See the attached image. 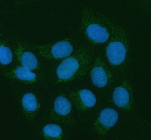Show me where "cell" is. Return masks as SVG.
<instances>
[{
    "label": "cell",
    "mask_w": 151,
    "mask_h": 140,
    "mask_svg": "<svg viewBox=\"0 0 151 140\" xmlns=\"http://www.w3.org/2000/svg\"><path fill=\"white\" fill-rule=\"evenodd\" d=\"M126 48L124 45L119 41L112 42L106 50L107 57L113 65L121 64L124 60L126 56Z\"/></svg>",
    "instance_id": "cell-6"
},
{
    "label": "cell",
    "mask_w": 151,
    "mask_h": 140,
    "mask_svg": "<svg viewBox=\"0 0 151 140\" xmlns=\"http://www.w3.org/2000/svg\"><path fill=\"white\" fill-rule=\"evenodd\" d=\"M72 105L67 98L63 96L58 97L54 103L52 111V117L59 121L66 122L71 116Z\"/></svg>",
    "instance_id": "cell-4"
},
{
    "label": "cell",
    "mask_w": 151,
    "mask_h": 140,
    "mask_svg": "<svg viewBox=\"0 0 151 140\" xmlns=\"http://www.w3.org/2000/svg\"><path fill=\"white\" fill-rule=\"evenodd\" d=\"M74 105L78 110L86 111L95 106L96 102L93 92L87 89H83L76 93L72 97Z\"/></svg>",
    "instance_id": "cell-5"
},
{
    "label": "cell",
    "mask_w": 151,
    "mask_h": 140,
    "mask_svg": "<svg viewBox=\"0 0 151 140\" xmlns=\"http://www.w3.org/2000/svg\"><path fill=\"white\" fill-rule=\"evenodd\" d=\"M118 115L117 112L112 109H105L101 111L95 124L97 132L103 133L114 126L117 122Z\"/></svg>",
    "instance_id": "cell-3"
},
{
    "label": "cell",
    "mask_w": 151,
    "mask_h": 140,
    "mask_svg": "<svg viewBox=\"0 0 151 140\" xmlns=\"http://www.w3.org/2000/svg\"><path fill=\"white\" fill-rule=\"evenodd\" d=\"M33 47L40 55L49 59L67 57L71 55L73 50L72 45L66 41L52 45L33 46Z\"/></svg>",
    "instance_id": "cell-2"
},
{
    "label": "cell",
    "mask_w": 151,
    "mask_h": 140,
    "mask_svg": "<svg viewBox=\"0 0 151 140\" xmlns=\"http://www.w3.org/2000/svg\"><path fill=\"white\" fill-rule=\"evenodd\" d=\"M15 53L18 60L23 67L31 71L37 69L39 65L38 60L32 52L25 50V47L23 45H17Z\"/></svg>",
    "instance_id": "cell-7"
},
{
    "label": "cell",
    "mask_w": 151,
    "mask_h": 140,
    "mask_svg": "<svg viewBox=\"0 0 151 140\" xmlns=\"http://www.w3.org/2000/svg\"><path fill=\"white\" fill-rule=\"evenodd\" d=\"M7 77L16 81L32 84L38 81V77L35 73L23 67H17L5 73Z\"/></svg>",
    "instance_id": "cell-10"
},
{
    "label": "cell",
    "mask_w": 151,
    "mask_h": 140,
    "mask_svg": "<svg viewBox=\"0 0 151 140\" xmlns=\"http://www.w3.org/2000/svg\"><path fill=\"white\" fill-rule=\"evenodd\" d=\"M113 99L117 106L124 108L129 104L130 97L127 90L123 87H119L114 92Z\"/></svg>",
    "instance_id": "cell-12"
},
{
    "label": "cell",
    "mask_w": 151,
    "mask_h": 140,
    "mask_svg": "<svg viewBox=\"0 0 151 140\" xmlns=\"http://www.w3.org/2000/svg\"><path fill=\"white\" fill-rule=\"evenodd\" d=\"M13 57V53L11 49L6 46L1 44L0 47L1 63L3 65H8L12 62Z\"/></svg>",
    "instance_id": "cell-14"
},
{
    "label": "cell",
    "mask_w": 151,
    "mask_h": 140,
    "mask_svg": "<svg viewBox=\"0 0 151 140\" xmlns=\"http://www.w3.org/2000/svg\"><path fill=\"white\" fill-rule=\"evenodd\" d=\"M92 54L87 48H82L75 55L64 59L56 70L58 80L71 81L85 73L92 59Z\"/></svg>",
    "instance_id": "cell-1"
},
{
    "label": "cell",
    "mask_w": 151,
    "mask_h": 140,
    "mask_svg": "<svg viewBox=\"0 0 151 140\" xmlns=\"http://www.w3.org/2000/svg\"><path fill=\"white\" fill-rule=\"evenodd\" d=\"M21 104L25 116L29 121L33 123L39 108L38 101L35 95L30 93L25 94L22 98Z\"/></svg>",
    "instance_id": "cell-8"
},
{
    "label": "cell",
    "mask_w": 151,
    "mask_h": 140,
    "mask_svg": "<svg viewBox=\"0 0 151 140\" xmlns=\"http://www.w3.org/2000/svg\"><path fill=\"white\" fill-rule=\"evenodd\" d=\"M90 22L86 24L85 29L88 39L94 43L105 42L109 39V34L106 29L98 23Z\"/></svg>",
    "instance_id": "cell-9"
},
{
    "label": "cell",
    "mask_w": 151,
    "mask_h": 140,
    "mask_svg": "<svg viewBox=\"0 0 151 140\" xmlns=\"http://www.w3.org/2000/svg\"><path fill=\"white\" fill-rule=\"evenodd\" d=\"M42 131L44 135L49 139H58L62 133L60 127L55 124L46 125L43 129Z\"/></svg>",
    "instance_id": "cell-13"
},
{
    "label": "cell",
    "mask_w": 151,
    "mask_h": 140,
    "mask_svg": "<svg viewBox=\"0 0 151 140\" xmlns=\"http://www.w3.org/2000/svg\"><path fill=\"white\" fill-rule=\"evenodd\" d=\"M91 75L92 82L98 87H104L108 83V75L105 69L101 66H94L91 71Z\"/></svg>",
    "instance_id": "cell-11"
}]
</instances>
